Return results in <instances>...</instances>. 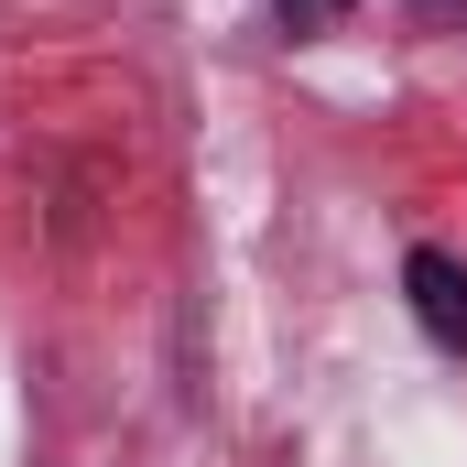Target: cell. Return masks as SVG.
Listing matches in <instances>:
<instances>
[{
  "label": "cell",
  "mask_w": 467,
  "mask_h": 467,
  "mask_svg": "<svg viewBox=\"0 0 467 467\" xmlns=\"http://www.w3.org/2000/svg\"><path fill=\"white\" fill-rule=\"evenodd\" d=\"M402 283H413V327H424L446 358H467V261L457 250H413Z\"/></svg>",
  "instance_id": "6da1fadb"
},
{
  "label": "cell",
  "mask_w": 467,
  "mask_h": 467,
  "mask_svg": "<svg viewBox=\"0 0 467 467\" xmlns=\"http://www.w3.org/2000/svg\"><path fill=\"white\" fill-rule=\"evenodd\" d=\"M337 11H348V0H272V22H283V33H327Z\"/></svg>",
  "instance_id": "7a4b0ae2"
},
{
  "label": "cell",
  "mask_w": 467,
  "mask_h": 467,
  "mask_svg": "<svg viewBox=\"0 0 467 467\" xmlns=\"http://www.w3.org/2000/svg\"><path fill=\"white\" fill-rule=\"evenodd\" d=\"M413 11H424V22H446V11H467V0H413Z\"/></svg>",
  "instance_id": "3957f363"
}]
</instances>
